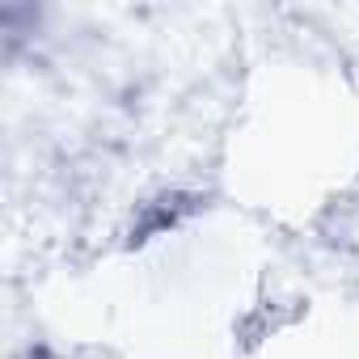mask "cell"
Segmentation results:
<instances>
[]
</instances>
